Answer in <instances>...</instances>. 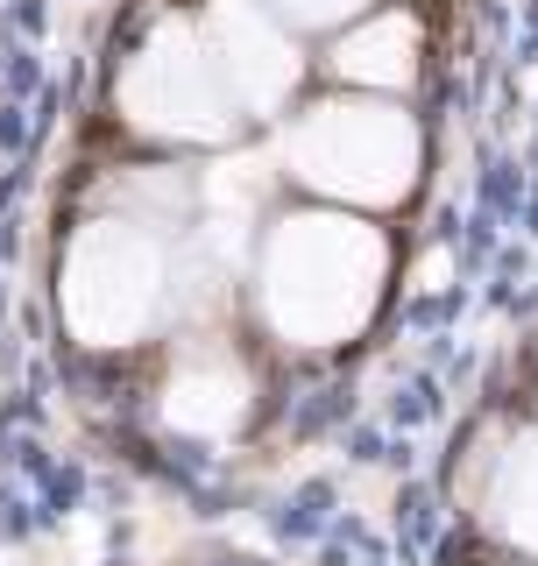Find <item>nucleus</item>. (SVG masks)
<instances>
[{
    "label": "nucleus",
    "instance_id": "obj_9",
    "mask_svg": "<svg viewBox=\"0 0 538 566\" xmlns=\"http://www.w3.org/2000/svg\"><path fill=\"white\" fill-rule=\"evenodd\" d=\"M269 8L298 29H333V22H348V14H362L369 0H269Z\"/></svg>",
    "mask_w": 538,
    "mask_h": 566
},
{
    "label": "nucleus",
    "instance_id": "obj_7",
    "mask_svg": "<svg viewBox=\"0 0 538 566\" xmlns=\"http://www.w3.org/2000/svg\"><path fill=\"white\" fill-rule=\"evenodd\" d=\"M333 64H340V78H354V85L397 93V85L418 78V22H411V14H375V22L340 35Z\"/></svg>",
    "mask_w": 538,
    "mask_h": 566
},
{
    "label": "nucleus",
    "instance_id": "obj_1",
    "mask_svg": "<svg viewBox=\"0 0 538 566\" xmlns=\"http://www.w3.org/2000/svg\"><path fill=\"white\" fill-rule=\"evenodd\" d=\"M383 291V241L362 220L333 212H298L269 234L262 255V312L283 340L298 347H333L362 333Z\"/></svg>",
    "mask_w": 538,
    "mask_h": 566
},
{
    "label": "nucleus",
    "instance_id": "obj_3",
    "mask_svg": "<svg viewBox=\"0 0 538 566\" xmlns=\"http://www.w3.org/2000/svg\"><path fill=\"white\" fill-rule=\"evenodd\" d=\"M164 305V248L142 220H100L71 241L64 262V318L93 347H121L149 333Z\"/></svg>",
    "mask_w": 538,
    "mask_h": 566
},
{
    "label": "nucleus",
    "instance_id": "obj_6",
    "mask_svg": "<svg viewBox=\"0 0 538 566\" xmlns=\"http://www.w3.org/2000/svg\"><path fill=\"white\" fill-rule=\"evenodd\" d=\"M164 411H170L177 432H199V439L235 432L241 411H248V376L227 361V354H213V347L206 354H185V361H177V376H170Z\"/></svg>",
    "mask_w": 538,
    "mask_h": 566
},
{
    "label": "nucleus",
    "instance_id": "obj_4",
    "mask_svg": "<svg viewBox=\"0 0 538 566\" xmlns=\"http://www.w3.org/2000/svg\"><path fill=\"white\" fill-rule=\"evenodd\" d=\"M121 106H128L135 128L149 135H177V142H220L235 128V85H227L220 57L199 29L164 22L142 43V57L121 78Z\"/></svg>",
    "mask_w": 538,
    "mask_h": 566
},
{
    "label": "nucleus",
    "instance_id": "obj_8",
    "mask_svg": "<svg viewBox=\"0 0 538 566\" xmlns=\"http://www.w3.org/2000/svg\"><path fill=\"white\" fill-rule=\"evenodd\" d=\"M489 510L504 524V538H517L525 553H538V439H517L496 468V489H489Z\"/></svg>",
    "mask_w": 538,
    "mask_h": 566
},
{
    "label": "nucleus",
    "instance_id": "obj_2",
    "mask_svg": "<svg viewBox=\"0 0 538 566\" xmlns=\"http://www.w3.org/2000/svg\"><path fill=\"white\" fill-rule=\"evenodd\" d=\"M283 156L312 191H333V199H354V206H390L418 177V128L397 106L333 99L298 120Z\"/></svg>",
    "mask_w": 538,
    "mask_h": 566
},
{
    "label": "nucleus",
    "instance_id": "obj_5",
    "mask_svg": "<svg viewBox=\"0 0 538 566\" xmlns=\"http://www.w3.org/2000/svg\"><path fill=\"white\" fill-rule=\"evenodd\" d=\"M206 43H213V57H220L227 85H235V99L248 106V114L283 106V93L298 85V50H291V35H283L277 14L256 8V0H213Z\"/></svg>",
    "mask_w": 538,
    "mask_h": 566
}]
</instances>
